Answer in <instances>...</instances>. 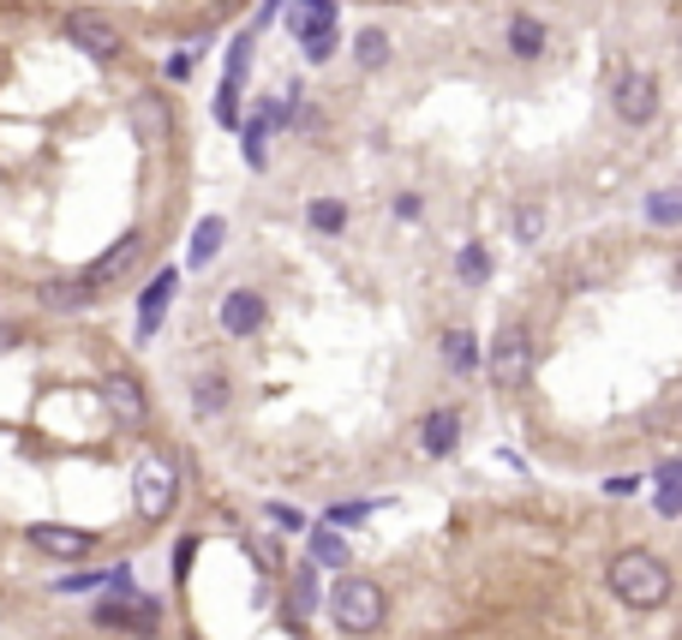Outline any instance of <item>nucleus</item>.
<instances>
[{
	"instance_id": "obj_1",
	"label": "nucleus",
	"mask_w": 682,
	"mask_h": 640,
	"mask_svg": "<svg viewBox=\"0 0 682 640\" xmlns=\"http://www.w3.org/2000/svg\"><path fill=\"white\" fill-rule=\"evenodd\" d=\"M604 580H611V592L622 605H634V610H659L664 599H671V562L664 557H652V550H617L611 557V569H604Z\"/></svg>"
},
{
	"instance_id": "obj_2",
	"label": "nucleus",
	"mask_w": 682,
	"mask_h": 640,
	"mask_svg": "<svg viewBox=\"0 0 682 640\" xmlns=\"http://www.w3.org/2000/svg\"><path fill=\"white\" fill-rule=\"evenodd\" d=\"M330 610L348 634H378L383 629V587L365 575H341L330 587Z\"/></svg>"
},
{
	"instance_id": "obj_3",
	"label": "nucleus",
	"mask_w": 682,
	"mask_h": 640,
	"mask_svg": "<svg viewBox=\"0 0 682 640\" xmlns=\"http://www.w3.org/2000/svg\"><path fill=\"white\" fill-rule=\"evenodd\" d=\"M132 503H138L144 520H168L174 503H180V467L168 455H144L138 473H132Z\"/></svg>"
},
{
	"instance_id": "obj_4",
	"label": "nucleus",
	"mask_w": 682,
	"mask_h": 640,
	"mask_svg": "<svg viewBox=\"0 0 682 640\" xmlns=\"http://www.w3.org/2000/svg\"><path fill=\"white\" fill-rule=\"evenodd\" d=\"M96 622H102V629H121V634H156L162 629V605L144 599L138 587H126V575H121L108 592H102Z\"/></svg>"
},
{
	"instance_id": "obj_5",
	"label": "nucleus",
	"mask_w": 682,
	"mask_h": 640,
	"mask_svg": "<svg viewBox=\"0 0 682 640\" xmlns=\"http://www.w3.org/2000/svg\"><path fill=\"white\" fill-rule=\"evenodd\" d=\"M485 365H492V383L497 390H527L533 378V341L521 323H509V330L492 336V348H485Z\"/></svg>"
},
{
	"instance_id": "obj_6",
	"label": "nucleus",
	"mask_w": 682,
	"mask_h": 640,
	"mask_svg": "<svg viewBox=\"0 0 682 640\" xmlns=\"http://www.w3.org/2000/svg\"><path fill=\"white\" fill-rule=\"evenodd\" d=\"M138 258H144V234H126V240H114L108 251H102V258H91L84 264L79 276V288H84V300H96L102 288H114V281H126L132 270H138Z\"/></svg>"
},
{
	"instance_id": "obj_7",
	"label": "nucleus",
	"mask_w": 682,
	"mask_h": 640,
	"mask_svg": "<svg viewBox=\"0 0 682 640\" xmlns=\"http://www.w3.org/2000/svg\"><path fill=\"white\" fill-rule=\"evenodd\" d=\"M61 37H66L79 54H91V61H114V54L126 49V37L114 31L102 12H91V7H84V12H66V19H61Z\"/></svg>"
},
{
	"instance_id": "obj_8",
	"label": "nucleus",
	"mask_w": 682,
	"mask_h": 640,
	"mask_svg": "<svg viewBox=\"0 0 682 640\" xmlns=\"http://www.w3.org/2000/svg\"><path fill=\"white\" fill-rule=\"evenodd\" d=\"M611 109H617V121H629V126H647L652 114H659V79H652L647 66H629V72H617V84H611Z\"/></svg>"
},
{
	"instance_id": "obj_9",
	"label": "nucleus",
	"mask_w": 682,
	"mask_h": 640,
	"mask_svg": "<svg viewBox=\"0 0 682 640\" xmlns=\"http://www.w3.org/2000/svg\"><path fill=\"white\" fill-rule=\"evenodd\" d=\"M24 539H31L42 557H61V562H79V557H91V533H79V527H61V520H37V527H24Z\"/></svg>"
},
{
	"instance_id": "obj_10",
	"label": "nucleus",
	"mask_w": 682,
	"mask_h": 640,
	"mask_svg": "<svg viewBox=\"0 0 682 640\" xmlns=\"http://www.w3.org/2000/svg\"><path fill=\"white\" fill-rule=\"evenodd\" d=\"M102 401H108V413L121 425H144V413H151V401H144L132 371H108V378H102Z\"/></svg>"
},
{
	"instance_id": "obj_11",
	"label": "nucleus",
	"mask_w": 682,
	"mask_h": 640,
	"mask_svg": "<svg viewBox=\"0 0 682 640\" xmlns=\"http://www.w3.org/2000/svg\"><path fill=\"white\" fill-rule=\"evenodd\" d=\"M288 24H293V37H300V49H306V42L335 37V0H293Z\"/></svg>"
},
{
	"instance_id": "obj_12",
	"label": "nucleus",
	"mask_w": 682,
	"mask_h": 640,
	"mask_svg": "<svg viewBox=\"0 0 682 640\" xmlns=\"http://www.w3.org/2000/svg\"><path fill=\"white\" fill-rule=\"evenodd\" d=\"M455 443H462V413H455V407L425 413V425H420V450H425V455H455Z\"/></svg>"
},
{
	"instance_id": "obj_13",
	"label": "nucleus",
	"mask_w": 682,
	"mask_h": 640,
	"mask_svg": "<svg viewBox=\"0 0 682 640\" xmlns=\"http://www.w3.org/2000/svg\"><path fill=\"white\" fill-rule=\"evenodd\" d=\"M258 323H264V293L234 288L228 300H221V330H228V336H251Z\"/></svg>"
},
{
	"instance_id": "obj_14",
	"label": "nucleus",
	"mask_w": 682,
	"mask_h": 640,
	"mask_svg": "<svg viewBox=\"0 0 682 640\" xmlns=\"http://www.w3.org/2000/svg\"><path fill=\"white\" fill-rule=\"evenodd\" d=\"M132 126H138V138L144 144H168V132H174V121H168V102L162 96H132Z\"/></svg>"
},
{
	"instance_id": "obj_15",
	"label": "nucleus",
	"mask_w": 682,
	"mask_h": 640,
	"mask_svg": "<svg viewBox=\"0 0 682 640\" xmlns=\"http://www.w3.org/2000/svg\"><path fill=\"white\" fill-rule=\"evenodd\" d=\"M168 300H174V270H162L151 288H144V300H138V336H144V341L162 330V318H168Z\"/></svg>"
},
{
	"instance_id": "obj_16",
	"label": "nucleus",
	"mask_w": 682,
	"mask_h": 640,
	"mask_svg": "<svg viewBox=\"0 0 682 640\" xmlns=\"http://www.w3.org/2000/svg\"><path fill=\"white\" fill-rule=\"evenodd\" d=\"M221 240H228V221L221 216H204L198 228H192V246H186V264L192 270H204V264H216V251H221Z\"/></svg>"
},
{
	"instance_id": "obj_17",
	"label": "nucleus",
	"mask_w": 682,
	"mask_h": 640,
	"mask_svg": "<svg viewBox=\"0 0 682 640\" xmlns=\"http://www.w3.org/2000/svg\"><path fill=\"white\" fill-rule=\"evenodd\" d=\"M311 610H318V569H311V562H306V569H300V580H293V587H288V617H293V622H306Z\"/></svg>"
},
{
	"instance_id": "obj_18",
	"label": "nucleus",
	"mask_w": 682,
	"mask_h": 640,
	"mask_svg": "<svg viewBox=\"0 0 682 640\" xmlns=\"http://www.w3.org/2000/svg\"><path fill=\"white\" fill-rule=\"evenodd\" d=\"M192 407H198V413H221V407H228V378H221V371H204V378L192 383Z\"/></svg>"
},
{
	"instance_id": "obj_19",
	"label": "nucleus",
	"mask_w": 682,
	"mask_h": 640,
	"mask_svg": "<svg viewBox=\"0 0 682 640\" xmlns=\"http://www.w3.org/2000/svg\"><path fill=\"white\" fill-rule=\"evenodd\" d=\"M353 61H360L365 72H378L383 61H390V37H383L378 24H372V31H360V37H353Z\"/></svg>"
},
{
	"instance_id": "obj_20",
	"label": "nucleus",
	"mask_w": 682,
	"mask_h": 640,
	"mask_svg": "<svg viewBox=\"0 0 682 640\" xmlns=\"http://www.w3.org/2000/svg\"><path fill=\"white\" fill-rule=\"evenodd\" d=\"M509 49L521 54V61H539V49H545V24H539V19H515V24H509Z\"/></svg>"
},
{
	"instance_id": "obj_21",
	"label": "nucleus",
	"mask_w": 682,
	"mask_h": 640,
	"mask_svg": "<svg viewBox=\"0 0 682 640\" xmlns=\"http://www.w3.org/2000/svg\"><path fill=\"white\" fill-rule=\"evenodd\" d=\"M443 360H450L455 371H473V365H479V348H473V336H467V330H450V336H443Z\"/></svg>"
},
{
	"instance_id": "obj_22",
	"label": "nucleus",
	"mask_w": 682,
	"mask_h": 640,
	"mask_svg": "<svg viewBox=\"0 0 682 640\" xmlns=\"http://www.w3.org/2000/svg\"><path fill=\"white\" fill-rule=\"evenodd\" d=\"M311 562H335V569H348V545H341V533H330V527L311 533Z\"/></svg>"
},
{
	"instance_id": "obj_23",
	"label": "nucleus",
	"mask_w": 682,
	"mask_h": 640,
	"mask_svg": "<svg viewBox=\"0 0 682 640\" xmlns=\"http://www.w3.org/2000/svg\"><path fill=\"white\" fill-rule=\"evenodd\" d=\"M682 467H676V461H664V467H659V515H676L682 509Z\"/></svg>"
},
{
	"instance_id": "obj_24",
	"label": "nucleus",
	"mask_w": 682,
	"mask_h": 640,
	"mask_svg": "<svg viewBox=\"0 0 682 640\" xmlns=\"http://www.w3.org/2000/svg\"><path fill=\"white\" fill-rule=\"evenodd\" d=\"M455 270H462V281H485V276H492V251H485V246H462Z\"/></svg>"
},
{
	"instance_id": "obj_25",
	"label": "nucleus",
	"mask_w": 682,
	"mask_h": 640,
	"mask_svg": "<svg viewBox=\"0 0 682 640\" xmlns=\"http://www.w3.org/2000/svg\"><path fill=\"white\" fill-rule=\"evenodd\" d=\"M341 221H348V210H341L335 198H318V204H311V228H318V234H335Z\"/></svg>"
},
{
	"instance_id": "obj_26",
	"label": "nucleus",
	"mask_w": 682,
	"mask_h": 640,
	"mask_svg": "<svg viewBox=\"0 0 682 640\" xmlns=\"http://www.w3.org/2000/svg\"><path fill=\"white\" fill-rule=\"evenodd\" d=\"M647 210H652V221H659V228H671V221L682 216V204H676V192H652Z\"/></svg>"
},
{
	"instance_id": "obj_27",
	"label": "nucleus",
	"mask_w": 682,
	"mask_h": 640,
	"mask_svg": "<svg viewBox=\"0 0 682 640\" xmlns=\"http://www.w3.org/2000/svg\"><path fill=\"white\" fill-rule=\"evenodd\" d=\"M246 550L258 557V569H276V562H281V557H276V545L264 539V533H246Z\"/></svg>"
},
{
	"instance_id": "obj_28",
	"label": "nucleus",
	"mask_w": 682,
	"mask_h": 640,
	"mask_svg": "<svg viewBox=\"0 0 682 640\" xmlns=\"http://www.w3.org/2000/svg\"><path fill=\"white\" fill-rule=\"evenodd\" d=\"M539 228H545V216H539V210H533V204H527V210L515 216V234H521V240H539Z\"/></svg>"
},
{
	"instance_id": "obj_29",
	"label": "nucleus",
	"mask_w": 682,
	"mask_h": 640,
	"mask_svg": "<svg viewBox=\"0 0 682 640\" xmlns=\"http://www.w3.org/2000/svg\"><path fill=\"white\" fill-rule=\"evenodd\" d=\"M604 491H611V497H634V491H641V479H629V473H617V479H604Z\"/></svg>"
},
{
	"instance_id": "obj_30",
	"label": "nucleus",
	"mask_w": 682,
	"mask_h": 640,
	"mask_svg": "<svg viewBox=\"0 0 682 640\" xmlns=\"http://www.w3.org/2000/svg\"><path fill=\"white\" fill-rule=\"evenodd\" d=\"M186 569H192V539H180V545H174V575L186 580Z\"/></svg>"
}]
</instances>
